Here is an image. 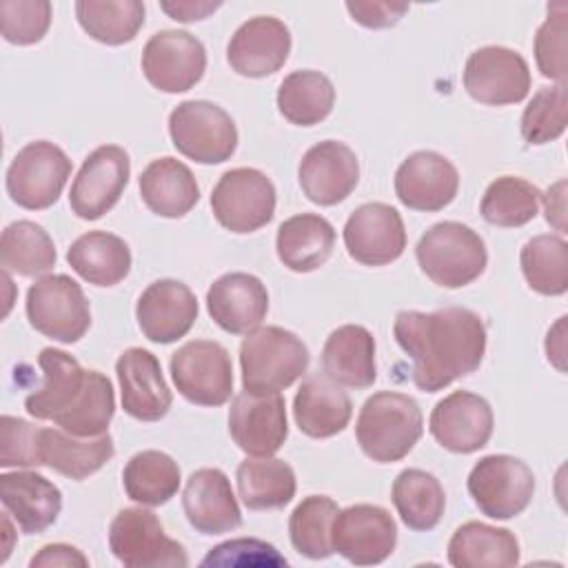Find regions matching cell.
Segmentation results:
<instances>
[{
  "instance_id": "cell-1",
  "label": "cell",
  "mask_w": 568,
  "mask_h": 568,
  "mask_svg": "<svg viewBox=\"0 0 568 568\" xmlns=\"http://www.w3.org/2000/svg\"><path fill=\"white\" fill-rule=\"evenodd\" d=\"M393 335L413 362V384L424 393H437L475 373L486 353L484 320L464 306L433 313L399 311Z\"/></svg>"
},
{
  "instance_id": "cell-2",
  "label": "cell",
  "mask_w": 568,
  "mask_h": 568,
  "mask_svg": "<svg viewBox=\"0 0 568 568\" xmlns=\"http://www.w3.org/2000/svg\"><path fill=\"white\" fill-rule=\"evenodd\" d=\"M424 433L419 404L397 390L371 395L357 415L355 437L362 453L377 464L404 459Z\"/></svg>"
},
{
  "instance_id": "cell-3",
  "label": "cell",
  "mask_w": 568,
  "mask_h": 568,
  "mask_svg": "<svg viewBox=\"0 0 568 568\" xmlns=\"http://www.w3.org/2000/svg\"><path fill=\"white\" fill-rule=\"evenodd\" d=\"M311 355L302 337L282 326H257L240 344L242 386L248 393H280L308 368Z\"/></svg>"
},
{
  "instance_id": "cell-4",
  "label": "cell",
  "mask_w": 568,
  "mask_h": 568,
  "mask_svg": "<svg viewBox=\"0 0 568 568\" xmlns=\"http://www.w3.org/2000/svg\"><path fill=\"white\" fill-rule=\"evenodd\" d=\"M415 257L426 277L444 288H462L475 282L488 264L481 235L453 220L433 224L419 237Z\"/></svg>"
},
{
  "instance_id": "cell-5",
  "label": "cell",
  "mask_w": 568,
  "mask_h": 568,
  "mask_svg": "<svg viewBox=\"0 0 568 568\" xmlns=\"http://www.w3.org/2000/svg\"><path fill=\"white\" fill-rule=\"evenodd\" d=\"M29 324L60 342L75 344L91 326V306L82 286L64 273L38 277L27 291Z\"/></svg>"
},
{
  "instance_id": "cell-6",
  "label": "cell",
  "mask_w": 568,
  "mask_h": 568,
  "mask_svg": "<svg viewBox=\"0 0 568 568\" xmlns=\"http://www.w3.org/2000/svg\"><path fill=\"white\" fill-rule=\"evenodd\" d=\"M169 135L184 158L200 164L226 162L237 149L233 118L209 100L180 102L169 113Z\"/></svg>"
},
{
  "instance_id": "cell-7",
  "label": "cell",
  "mask_w": 568,
  "mask_h": 568,
  "mask_svg": "<svg viewBox=\"0 0 568 568\" xmlns=\"http://www.w3.org/2000/svg\"><path fill=\"white\" fill-rule=\"evenodd\" d=\"M109 548L126 568H184L189 557L182 544L166 537L155 513L122 508L109 526Z\"/></svg>"
},
{
  "instance_id": "cell-8",
  "label": "cell",
  "mask_w": 568,
  "mask_h": 568,
  "mask_svg": "<svg viewBox=\"0 0 568 568\" xmlns=\"http://www.w3.org/2000/svg\"><path fill=\"white\" fill-rule=\"evenodd\" d=\"M71 175L69 155L49 140L24 144L7 169L9 197L29 211H42L58 202Z\"/></svg>"
},
{
  "instance_id": "cell-9",
  "label": "cell",
  "mask_w": 568,
  "mask_h": 568,
  "mask_svg": "<svg viewBox=\"0 0 568 568\" xmlns=\"http://www.w3.org/2000/svg\"><path fill=\"white\" fill-rule=\"evenodd\" d=\"M171 377L178 393L197 406H222L233 393L229 351L213 339H191L171 355Z\"/></svg>"
},
{
  "instance_id": "cell-10",
  "label": "cell",
  "mask_w": 568,
  "mask_h": 568,
  "mask_svg": "<svg viewBox=\"0 0 568 568\" xmlns=\"http://www.w3.org/2000/svg\"><path fill=\"white\" fill-rule=\"evenodd\" d=\"M211 209L226 231L253 233L275 215V186L260 169H231L213 186Z\"/></svg>"
},
{
  "instance_id": "cell-11",
  "label": "cell",
  "mask_w": 568,
  "mask_h": 568,
  "mask_svg": "<svg viewBox=\"0 0 568 568\" xmlns=\"http://www.w3.org/2000/svg\"><path fill=\"white\" fill-rule=\"evenodd\" d=\"M475 506L490 519H513L524 513L535 493V475L513 455H486L468 475Z\"/></svg>"
},
{
  "instance_id": "cell-12",
  "label": "cell",
  "mask_w": 568,
  "mask_h": 568,
  "mask_svg": "<svg viewBox=\"0 0 568 568\" xmlns=\"http://www.w3.org/2000/svg\"><path fill=\"white\" fill-rule=\"evenodd\" d=\"M464 89L488 106L521 102L530 91V69L521 53L501 44L475 49L464 67Z\"/></svg>"
},
{
  "instance_id": "cell-13",
  "label": "cell",
  "mask_w": 568,
  "mask_h": 568,
  "mask_svg": "<svg viewBox=\"0 0 568 568\" xmlns=\"http://www.w3.org/2000/svg\"><path fill=\"white\" fill-rule=\"evenodd\" d=\"M204 71L206 49L189 31H158L142 49V73L158 91L184 93L202 80Z\"/></svg>"
},
{
  "instance_id": "cell-14",
  "label": "cell",
  "mask_w": 568,
  "mask_h": 568,
  "mask_svg": "<svg viewBox=\"0 0 568 568\" xmlns=\"http://www.w3.org/2000/svg\"><path fill=\"white\" fill-rule=\"evenodd\" d=\"M331 544L346 561L355 566H375L393 555L397 524L382 506L355 504L335 515Z\"/></svg>"
},
{
  "instance_id": "cell-15",
  "label": "cell",
  "mask_w": 568,
  "mask_h": 568,
  "mask_svg": "<svg viewBox=\"0 0 568 568\" xmlns=\"http://www.w3.org/2000/svg\"><path fill=\"white\" fill-rule=\"evenodd\" d=\"M129 175L131 160L122 146L102 144L93 149L73 178L69 193L71 211L82 220L102 217L118 204Z\"/></svg>"
},
{
  "instance_id": "cell-16",
  "label": "cell",
  "mask_w": 568,
  "mask_h": 568,
  "mask_svg": "<svg viewBox=\"0 0 568 568\" xmlns=\"http://www.w3.org/2000/svg\"><path fill=\"white\" fill-rule=\"evenodd\" d=\"M229 433L240 450L251 457L275 455L286 437V402L280 393L255 395L242 390L229 408Z\"/></svg>"
},
{
  "instance_id": "cell-17",
  "label": "cell",
  "mask_w": 568,
  "mask_h": 568,
  "mask_svg": "<svg viewBox=\"0 0 568 568\" xmlns=\"http://www.w3.org/2000/svg\"><path fill=\"white\" fill-rule=\"evenodd\" d=\"M344 246L364 266L395 262L406 248V229L397 209L384 202L357 206L344 224Z\"/></svg>"
},
{
  "instance_id": "cell-18",
  "label": "cell",
  "mask_w": 568,
  "mask_h": 568,
  "mask_svg": "<svg viewBox=\"0 0 568 568\" xmlns=\"http://www.w3.org/2000/svg\"><path fill=\"white\" fill-rule=\"evenodd\" d=\"M493 426L490 404L470 390H455L439 399L428 419L435 442L457 455H470L484 448L493 435Z\"/></svg>"
},
{
  "instance_id": "cell-19",
  "label": "cell",
  "mask_w": 568,
  "mask_h": 568,
  "mask_svg": "<svg viewBox=\"0 0 568 568\" xmlns=\"http://www.w3.org/2000/svg\"><path fill=\"white\" fill-rule=\"evenodd\" d=\"M297 180L313 204L333 206L355 191L359 182V160L348 144L324 140L302 155Z\"/></svg>"
},
{
  "instance_id": "cell-20",
  "label": "cell",
  "mask_w": 568,
  "mask_h": 568,
  "mask_svg": "<svg viewBox=\"0 0 568 568\" xmlns=\"http://www.w3.org/2000/svg\"><path fill=\"white\" fill-rule=\"evenodd\" d=\"M197 297L180 280L151 282L135 304V320L146 339L171 344L184 337L197 320Z\"/></svg>"
},
{
  "instance_id": "cell-21",
  "label": "cell",
  "mask_w": 568,
  "mask_h": 568,
  "mask_svg": "<svg viewBox=\"0 0 568 568\" xmlns=\"http://www.w3.org/2000/svg\"><path fill=\"white\" fill-rule=\"evenodd\" d=\"M291 53V31L273 16L242 22L226 44L231 69L244 78H266L284 67Z\"/></svg>"
},
{
  "instance_id": "cell-22",
  "label": "cell",
  "mask_w": 568,
  "mask_h": 568,
  "mask_svg": "<svg viewBox=\"0 0 568 568\" xmlns=\"http://www.w3.org/2000/svg\"><path fill=\"white\" fill-rule=\"evenodd\" d=\"M459 189L455 164L437 151H415L395 171V195L413 211H442Z\"/></svg>"
},
{
  "instance_id": "cell-23",
  "label": "cell",
  "mask_w": 568,
  "mask_h": 568,
  "mask_svg": "<svg viewBox=\"0 0 568 568\" xmlns=\"http://www.w3.org/2000/svg\"><path fill=\"white\" fill-rule=\"evenodd\" d=\"M115 375L126 415L140 422H158L169 413L173 395L164 382L160 359L151 351L126 348L115 362Z\"/></svg>"
},
{
  "instance_id": "cell-24",
  "label": "cell",
  "mask_w": 568,
  "mask_h": 568,
  "mask_svg": "<svg viewBox=\"0 0 568 568\" xmlns=\"http://www.w3.org/2000/svg\"><path fill=\"white\" fill-rule=\"evenodd\" d=\"M206 311L222 331L246 335L266 317L268 291L262 280L251 273H224L206 291Z\"/></svg>"
},
{
  "instance_id": "cell-25",
  "label": "cell",
  "mask_w": 568,
  "mask_h": 568,
  "mask_svg": "<svg viewBox=\"0 0 568 568\" xmlns=\"http://www.w3.org/2000/svg\"><path fill=\"white\" fill-rule=\"evenodd\" d=\"M182 508L189 524L202 535H222L242 526V513L231 481L220 468L191 473L182 493Z\"/></svg>"
},
{
  "instance_id": "cell-26",
  "label": "cell",
  "mask_w": 568,
  "mask_h": 568,
  "mask_svg": "<svg viewBox=\"0 0 568 568\" xmlns=\"http://www.w3.org/2000/svg\"><path fill=\"white\" fill-rule=\"evenodd\" d=\"M38 366L42 368V384L24 397V408L31 417L55 424L80 402L89 371L73 355L51 346L40 351Z\"/></svg>"
},
{
  "instance_id": "cell-27",
  "label": "cell",
  "mask_w": 568,
  "mask_h": 568,
  "mask_svg": "<svg viewBox=\"0 0 568 568\" xmlns=\"http://www.w3.org/2000/svg\"><path fill=\"white\" fill-rule=\"evenodd\" d=\"M0 501L24 535L47 530L62 510L60 488L33 470L0 475Z\"/></svg>"
},
{
  "instance_id": "cell-28",
  "label": "cell",
  "mask_w": 568,
  "mask_h": 568,
  "mask_svg": "<svg viewBox=\"0 0 568 568\" xmlns=\"http://www.w3.org/2000/svg\"><path fill=\"white\" fill-rule=\"evenodd\" d=\"M351 415V397L324 373L308 375L295 393V424L304 435L313 439H326L342 433L348 426Z\"/></svg>"
},
{
  "instance_id": "cell-29",
  "label": "cell",
  "mask_w": 568,
  "mask_h": 568,
  "mask_svg": "<svg viewBox=\"0 0 568 568\" xmlns=\"http://www.w3.org/2000/svg\"><path fill=\"white\" fill-rule=\"evenodd\" d=\"M322 371L339 386H373L377 379L373 333L359 324L337 326L324 342Z\"/></svg>"
},
{
  "instance_id": "cell-30",
  "label": "cell",
  "mask_w": 568,
  "mask_h": 568,
  "mask_svg": "<svg viewBox=\"0 0 568 568\" xmlns=\"http://www.w3.org/2000/svg\"><path fill=\"white\" fill-rule=\"evenodd\" d=\"M140 195L151 213L175 220L200 202V186L184 162L164 155L140 173Z\"/></svg>"
},
{
  "instance_id": "cell-31",
  "label": "cell",
  "mask_w": 568,
  "mask_h": 568,
  "mask_svg": "<svg viewBox=\"0 0 568 568\" xmlns=\"http://www.w3.org/2000/svg\"><path fill=\"white\" fill-rule=\"evenodd\" d=\"M113 437L109 433L98 437H78L62 428L40 430V459L42 466L82 481L98 473L113 457Z\"/></svg>"
},
{
  "instance_id": "cell-32",
  "label": "cell",
  "mask_w": 568,
  "mask_h": 568,
  "mask_svg": "<svg viewBox=\"0 0 568 568\" xmlns=\"http://www.w3.org/2000/svg\"><path fill=\"white\" fill-rule=\"evenodd\" d=\"M333 246L335 229L317 213H300L284 220L275 237L280 262L295 273H311L326 264Z\"/></svg>"
},
{
  "instance_id": "cell-33",
  "label": "cell",
  "mask_w": 568,
  "mask_h": 568,
  "mask_svg": "<svg viewBox=\"0 0 568 568\" xmlns=\"http://www.w3.org/2000/svg\"><path fill=\"white\" fill-rule=\"evenodd\" d=\"M448 561L455 568H510L519 564V541L508 528L466 521L448 541Z\"/></svg>"
},
{
  "instance_id": "cell-34",
  "label": "cell",
  "mask_w": 568,
  "mask_h": 568,
  "mask_svg": "<svg viewBox=\"0 0 568 568\" xmlns=\"http://www.w3.org/2000/svg\"><path fill=\"white\" fill-rule=\"evenodd\" d=\"M69 266L93 286H115L131 271L129 244L106 231H89L71 242Z\"/></svg>"
},
{
  "instance_id": "cell-35",
  "label": "cell",
  "mask_w": 568,
  "mask_h": 568,
  "mask_svg": "<svg viewBox=\"0 0 568 568\" xmlns=\"http://www.w3.org/2000/svg\"><path fill=\"white\" fill-rule=\"evenodd\" d=\"M237 493L246 508H284L295 497V470L277 457L244 459L235 473Z\"/></svg>"
},
{
  "instance_id": "cell-36",
  "label": "cell",
  "mask_w": 568,
  "mask_h": 568,
  "mask_svg": "<svg viewBox=\"0 0 568 568\" xmlns=\"http://www.w3.org/2000/svg\"><path fill=\"white\" fill-rule=\"evenodd\" d=\"M390 499L399 519L417 532L435 528L446 508L444 486L422 468L402 470L393 481Z\"/></svg>"
},
{
  "instance_id": "cell-37",
  "label": "cell",
  "mask_w": 568,
  "mask_h": 568,
  "mask_svg": "<svg viewBox=\"0 0 568 568\" xmlns=\"http://www.w3.org/2000/svg\"><path fill=\"white\" fill-rule=\"evenodd\" d=\"M335 104V87L328 75L313 69L288 73L277 89L280 113L297 126H313L326 120Z\"/></svg>"
},
{
  "instance_id": "cell-38",
  "label": "cell",
  "mask_w": 568,
  "mask_h": 568,
  "mask_svg": "<svg viewBox=\"0 0 568 568\" xmlns=\"http://www.w3.org/2000/svg\"><path fill=\"white\" fill-rule=\"evenodd\" d=\"M58 253L51 235L31 220H18L4 226L0 235L2 271L22 277H38L55 266Z\"/></svg>"
},
{
  "instance_id": "cell-39",
  "label": "cell",
  "mask_w": 568,
  "mask_h": 568,
  "mask_svg": "<svg viewBox=\"0 0 568 568\" xmlns=\"http://www.w3.org/2000/svg\"><path fill=\"white\" fill-rule=\"evenodd\" d=\"M122 484L129 499L142 506H162L180 488V466L162 450H142L126 462Z\"/></svg>"
},
{
  "instance_id": "cell-40",
  "label": "cell",
  "mask_w": 568,
  "mask_h": 568,
  "mask_svg": "<svg viewBox=\"0 0 568 568\" xmlns=\"http://www.w3.org/2000/svg\"><path fill=\"white\" fill-rule=\"evenodd\" d=\"M144 2L140 0H78L75 18L98 42L120 47L131 42L144 24Z\"/></svg>"
},
{
  "instance_id": "cell-41",
  "label": "cell",
  "mask_w": 568,
  "mask_h": 568,
  "mask_svg": "<svg viewBox=\"0 0 568 568\" xmlns=\"http://www.w3.org/2000/svg\"><path fill=\"white\" fill-rule=\"evenodd\" d=\"M521 273L539 295H564L568 291V244L561 235H535L519 253Z\"/></svg>"
},
{
  "instance_id": "cell-42",
  "label": "cell",
  "mask_w": 568,
  "mask_h": 568,
  "mask_svg": "<svg viewBox=\"0 0 568 568\" xmlns=\"http://www.w3.org/2000/svg\"><path fill=\"white\" fill-rule=\"evenodd\" d=\"M539 200L541 191L532 182L517 175H501L486 186L479 213L488 224L517 229L535 220Z\"/></svg>"
},
{
  "instance_id": "cell-43",
  "label": "cell",
  "mask_w": 568,
  "mask_h": 568,
  "mask_svg": "<svg viewBox=\"0 0 568 568\" xmlns=\"http://www.w3.org/2000/svg\"><path fill=\"white\" fill-rule=\"evenodd\" d=\"M337 513V504L326 495L304 497L288 517V535L293 548L306 559L331 557L335 552L331 544V528Z\"/></svg>"
},
{
  "instance_id": "cell-44",
  "label": "cell",
  "mask_w": 568,
  "mask_h": 568,
  "mask_svg": "<svg viewBox=\"0 0 568 568\" xmlns=\"http://www.w3.org/2000/svg\"><path fill=\"white\" fill-rule=\"evenodd\" d=\"M115 413L113 384L100 371H89L87 388L80 402L62 415L55 424L78 437H98L104 435Z\"/></svg>"
},
{
  "instance_id": "cell-45",
  "label": "cell",
  "mask_w": 568,
  "mask_h": 568,
  "mask_svg": "<svg viewBox=\"0 0 568 568\" xmlns=\"http://www.w3.org/2000/svg\"><path fill=\"white\" fill-rule=\"evenodd\" d=\"M568 95L566 84L541 87L521 113V138L528 144H546L566 131Z\"/></svg>"
},
{
  "instance_id": "cell-46",
  "label": "cell",
  "mask_w": 568,
  "mask_h": 568,
  "mask_svg": "<svg viewBox=\"0 0 568 568\" xmlns=\"http://www.w3.org/2000/svg\"><path fill=\"white\" fill-rule=\"evenodd\" d=\"M568 4H548V18L535 33V60L544 78L566 82V33H568Z\"/></svg>"
},
{
  "instance_id": "cell-47",
  "label": "cell",
  "mask_w": 568,
  "mask_h": 568,
  "mask_svg": "<svg viewBox=\"0 0 568 568\" xmlns=\"http://www.w3.org/2000/svg\"><path fill=\"white\" fill-rule=\"evenodd\" d=\"M51 24L49 0H2L0 2V31L11 44L40 42Z\"/></svg>"
},
{
  "instance_id": "cell-48",
  "label": "cell",
  "mask_w": 568,
  "mask_h": 568,
  "mask_svg": "<svg viewBox=\"0 0 568 568\" xmlns=\"http://www.w3.org/2000/svg\"><path fill=\"white\" fill-rule=\"evenodd\" d=\"M40 426L27 419L2 415L0 417V466H42L40 459Z\"/></svg>"
},
{
  "instance_id": "cell-49",
  "label": "cell",
  "mask_w": 568,
  "mask_h": 568,
  "mask_svg": "<svg viewBox=\"0 0 568 568\" xmlns=\"http://www.w3.org/2000/svg\"><path fill=\"white\" fill-rule=\"evenodd\" d=\"M202 566H286V559L273 544L255 537L224 541L209 550Z\"/></svg>"
},
{
  "instance_id": "cell-50",
  "label": "cell",
  "mask_w": 568,
  "mask_h": 568,
  "mask_svg": "<svg viewBox=\"0 0 568 568\" xmlns=\"http://www.w3.org/2000/svg\"><path fill=\"white\" fill-rule=\"evenodd\" d=\"M346 11L355 22L368 29H386L399 22V18L408 11L406 2H346Z\"/></svg>"
},
{
  "instance_id": "cell-51",
  "label": "cell",
  "mask_w": 568,
  "mask_h": 568,
  "mask_svg": "<svg viewBox=\"0 0 568 568\" xmlns=\"http://www.w3.org/2000/svg\"><path fill=\"white\" fill-rule=\"evenodd\" d=\"M31 568H51V566H89V559L78 550L75 546L69 544H47L38 550V555L31 557L29 561Z\"/></svg>"
},
{
  "instance_id": "cell-52",
  "label": "cell",
  "mask_w": 568,
  "mask_h": 568,
  "mask_svg": "<svg viewBox=\"0 0 568 568\" xmlns=\"http://www.w3.org/2000/svg\"><path fill=\"white\" fill-rule=\"evenodd\" d=\"M544 197V213L546 222L555 226L559 233L566 231V180L555 182Z\"/></svg>"
},
{
  "instance_id": "cell-53",
  "label": "cell",
  "mask_w": 568,
  "mask_h": 568,
  "mask_svg": "<svg viewBox=\"0 0 568 568\" xmlns=\"http://www.w3.org/2000/svg\"><path fill=\"white\" fill-rule=\"evenodd\" d=\"M162 11H166L178 22H193L202 20L215 9L222 7V2H204V0H182V2H162Z\"/></svg>"
},
{
  "instance_id": "cell-54",
  "label": "cell",
  "mask_w": 568,
  "mask_h": 568,
  "mask_svg": "<svg viewBox=\"0 0 568 568\" xmlns=\"http://www.w3.org/2000/svg\"><path fill=\"white\" fill-rule=\"evenodd\" d=\"M566 315H561L555 326L546 335V357L552 362L559 371H564V357H566Z\"/></svg>"
},
{
  "instance_id": "cell-55",
  "label": "cell",
  "mask_w": 568,
  "mask_h": 568,
  "mask_svg": "<svg viewBox=\"0 0 568 568\" xmlns=\"http://www.w3.org/2000/svg\"><path fill=\"white\" fill-rule=\"evenodd\" d=\"M2 530H4V539H7V544H4V552H2V557H0V561H7V557H9V552H11V537H13V528H11V519H9V513H4L2 515Z\"/></svg>"
}]
</instances>
